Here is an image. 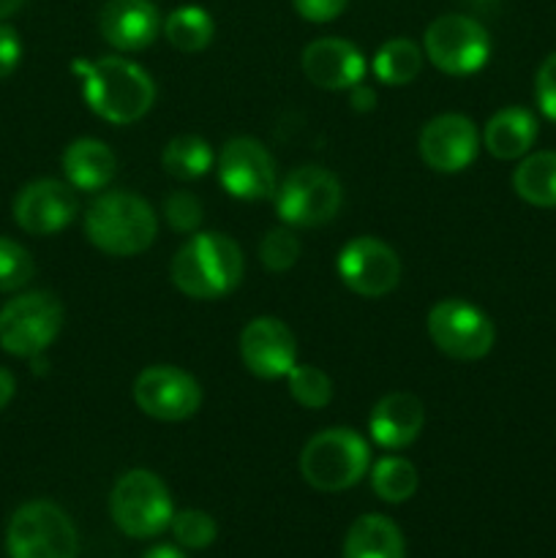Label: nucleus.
<instances>
[{
	"instance_id": "obj_33",
	"label": "nucleus",
	"mask_w": 556,
	"mask_h": 558,
	"mask_svg": "<svg viewBox=\"0 0 556 558\" xmlns=\"http://www.w3.org/2000/svg\"><path fill=\"white\" fill-rule=\"evenodd\" d=\"M534 98H537V107L551 123H556V52H551L548 58L540 63L537 76H534Z\"/></svg>"
},
{
	"instance_id": "obj_25",
	"label": "nucleus",
	"mask_w": 556,
	"mask_h": 558,
	"mask_svg": "<svg viewBox=\"0 0 556 558\" xmlns=\"http://www.w3.org/2000/svg\"><path fill=\"white\" fill-rule=\"evenodd\" d=\"M216 163L210 142L196 134H180L167 142L161 153V167L169 178L189 183V180L205 178Z\"/></svg>"
},
{
	"instance_id": "obj_11",
	"label": "nucleus",
	"mask_w": 556,
	"mask_h": 558,
	"mask_svg": "<svg viewBox=\"0 0 556 558\" xmlns=\"http://www.w3.org/2000/svg\"><path fill=\"white\" fill-rule=\"evenodd\" d=\"M218 183L229 196L243 202L273 199L278 169L270 150L254 136H234L216 156Z\"/></svg>"
},
{
	"instance_id": "obj_15",
	"label": "nucleus",
	"mask_w": 556,
	"mask_h": 558,
	"mask_svg": "<svg viewBox=\"0 0 556 558\" xmlns=\"http://www.w3.org/2000/svg\"><path fill=\"white\" fill-rule=\"evenodd\" d=\"M80 216V199L69 183L55 178L33 180L22 185L14 199V221L33 238H52L74 223Z\"/></svg>"
},
{
	"instance_id": "obj_35",
	"label": "nucleus",
	"mask_w": 556,
	"mask_h": 558,
	"mask_svg": "<svg viewBox=\"0 0 556 558\" xmlns=\"http://www.w3.org/2000/svg\"><path fill=\"white\" fill-rule=\"evenodd\" d=\"M22 63V38L11 25H0V80L14 74Z\"/></svg>"
},
{
	"instance_id": "obj_38",
	"label": "nucleus",
	"mask_w": 556,
	"mask_h": 558,
	"mask_svg": "<svg viewBox=\"0 0 556 558\" xmlns=\"http://www.w3.org/2000/svg\"><path fill=\"white\" fill-rule=\"evenodd\" d=\"M142 558H189V556H185L180 548H174V545H156V548L147 550Z\"/></svg>"
},
{
	"instance_id": "obj_2",
	"label": "nucleus",
	"mask_w": 556,
	"mask_h": 558,
	"mask_svg": "<svg viewBox=\"0 0 556 558\" xmlns=\"http://www.w3.org/2000/svg\"><path fill=\"white\" fill-rule=\"evenodd\" d=\"M245 276L243 248L223 232H194L169 265L174 289L191 300H218Z\"/></svg>"
},
{
	"instance_id": "obj_9",
	"label": "nucleus",
	"mask_w": 556,
	"mask_h": 558,
	"mask_svg": "<svg viewBox=\"0 0 556 558\" xmlns=\"http://www.w3.org/2000/svg\"><path fill=\"white\" fill-rule=\"evenodd\" d=\"M423 52L442 74H478L491 60V33L474 16L445 14L425 27Z\"/></svg>"
},
{
	"instance_id": "obj_27",
	"label": "nucleus",
	"mask_w": 556,
	"mask_h": 558,
	"mask_svg": "<svg viewBox=\"0 0 556 558\" xmlns=\"http://www.w3.org/2000/svg\"><path fill=\"white\" fill-rule=\"evenodd\" d=\"M418 469L401 456H385L371 469V488L387 505H403L418 494Z\"/></svg>"
},
{
	"instance_id": "obj_30",
	"label": "nucleus",
	"mask_w": 556,
	"mask_h": 558,
	"mask_svg": "<svg viewBox=\"0 0 556 558\" xmlns=\"http://www.w3.org/2000/svg\"><path fill=\"white\" fill-rule=\"evenodd\" d=\"M36 276L31 251L11 238H0V292H20Z\"/></svg>"
},
{
	"instance_id": "obj_39",
	"label": "nucleus",
	"mask_w": 556,
	"mask_h": 558,
	"mask_svg": "<svg viewBox=\"0 0 556 558\" xmlns=\"http://www.w3.org/2000/svg\"><path fill=\"white\" fill-rule=\"evenodd\" d=\"M25 3H27V0H0V20L16 14V11H20Z\"/></svg>"
},
{
	"instance_id": "obj_19",
	"label": "nucleus",
	"mask_w": 556,
	"mask_h": 558,
	"mask_svg": "<svg viewBox=\"0 0 556 558\" xmlns=\"http://www.w3.org/2000/svg\"><path fill=\"white\" fill-rule=\"evenodd\" d=\"M425 425V407L412 392H387L368 414V436L387 452L407 450L418 441Z\"/></svg>"
},
{
	"instance_id": "obj_10",
	"label": "nucleus",
	"mask_w": 556,
	"mask_h": 558,
	"mask_svg": "<svg viewBox=\"0 0 556 558\" xmlns=\"http://www.w3.org/2000/svg\"><path fill=\"white\" fill-rule=\"evenodd\" d=\"M428 336L442 354L461 363H474L491 354L496 343V327L491 316L461 298H445L428 311Z\"/></svg>"
},
{
	"instance_id": "obj_3",
	"label": "nucleus",
	"mask_w": 556,
	"mask_h": 558,
	"mask_svg": "<svg viewBox=\"0 0 556 558\" xmlns=\"http://www.w3.org/2000/svg\"><path fill=\"white\" fill-rule=\"evenodd\" d=\"M85 234L107 256H140L158 238L150 202L131 191H104L87 205Z\"/></svg>"
},
{
	"instance_id": "obj_32",
	"label": "nucleus",
	"mask_w": 556,
	"mask_h": 558,
	"mask_svg": "<svg viewBox=\"0 0 556 558\" xmlns=\"http://www.w3.org/2000/svg\"><path fill=\"white\" fill-rule=\"evenodd\" d=\"M164 221L169 223V229H174L178 234H194L200 232L202 221H205V207H202L200 196L191 194V191H172V194L164 199Z\"/></svg>"
},
{
	"instance_id": "obj_6",
	"label": "nucleus",
	"mask_w": 556,
	"mask_h": 558,
	"mask_svg": "<svg viewBox=\"0 0 556 558\" xmlns=\"http://www.w3.org/2000/svg\"><path fill=\"white\" fill-rule=\"evenodd\" d=\"M63 319V303L47 289L16 294L0 308V349L11 357H38L60 336Z\"/></svg>"
},
{
	"instance_id": "obj_7",
	"label": "nucleus",
	"mask_w": 556,
	"mask_h": 558,
	"mask_svg": "<svg viewBox=\"0 0 556 558\" xmlns=\"http://www.w3.org/2000/svg\"><path fill=\"white\" fill-rule=\"evenodd\" d=\"M5 550L9 558H76L80 534L63 507L36 499L11 515Z\"/></svg>"
},
{
	"instance_id": "obj_36",
	"label": "nucleus",
	"mask_w": 556,
	"mask_h": 558,
	"mask_svg": "<svg viewBox=\"0 0 556 558\" xmlns=\"http://www.w3.org/2000/svg\"><path fill=\"white\" fill-rule=\"evenodd\" d=\"M349 93V104H352L354 112H371V109L376 107V93L374 87L365 85V82H360V85H354Z\"/></svg>"
},
{
	"instance_id": "obj_28",
	"label": "nucleus",
	"mask_w": 556,
	"mask_h": 558,
	"mask_svg": "<svg viewBox=\"0 0 556 558\" xmlns=\"http://www.w3.org/2000/svg\"><path fill=\"white\" fill-rule=\"evenodd\" d=\"M289 381V396L294 398V403H300L303 409H325L327 403L333 401V381L330 376L325 374L316 365H305L298 363L292 371L287 374Z\"/></svg>"
},
{
	"instance_id": "obj_20",
	"label": "nucleus",
	"mask_w": 556,
	"mask_h": 558,
	"mask_svg": "<svg viewBox=\"0 0 556 558\" xmlns=\"http://www.w3.org/2000/svg\"><path fill=\"white\" fill-rule=\"evenodd\" d=\"M63 167L65 183L82 194H96L104 191L118 174V158H114L112 147L93 136H80L71 142L60 158Z\"/></svg>"
},
{
	"instance_id": "obj_31",
	"label": "nucleus",
	"mask_w": 556,
	"mask_h": 558,
	"mask_svg": "<svg viewBox=\"0 0 556 558\" xmlns=\"http://www.w3.org/2000/svg\"><path fill=\"white\" fill-rule=\"evenodd\" d=\"M169 529H172L180 548H189V550L207 548V545L216 543V534H218V526L216 521H213V515H207V512L202 510L174 512Z\"/></svg>"
},
{
	"instance_id": "obj_13",
	"label": "nucleus",
	"mask_w": 556,
	"mask_h": 558,
	"mask_svg": "<svg viewBox=\"0 0 556 558\" xmlns=\"http://www.w3.org/2000/svg\"><path fill=\"white\" fill-rule=\"evenodd\" d=\"M134 403L161 423H183L202 407V387L178 365H150L134 379Z\"/></svg>"
},
{
	"instance_id": "obj_23",
	"label": "nucleus",
	"mask_w": 556,
	"mask_h": 558,
	"mask_svg": "<svg viewBox=\"0 0 556 558\" xmlns=\"http://www.w3.org/2000/svg\"><path fill=\"white\" fill-rule=\"evenodd\" d=\"M512 191L532 207H556V150L527 153L512 172Z\"/></svg>"
},
{
	"instance_id": "obj_4",
	"label": "nucleus",
	"mask_w": 556,
	"mask_h": 558,
	"mask_svg": "<svg viewBox=\"0 0 556 558\" xmlns=\"http://www.w3.org/2000/svg\"><path fill=\"white\" fill-rule=\"evenodd\" d=\"M371 469V445L354 428H325L305 441L300 474L322 494L354 488Z\"/></svg>"
},
{
	"instance_id": "obj_21",
	"label": "nucleus",
	"mask_w": 556,
	"mask_h": 558,
	"mask_svg": "<svg viewBox=\"0 0 556 558\" xmlns=\"http://www.w3.org/2000/svg\"><path fill=\"white\" fill-rule=\"evenodd\" d=\"M537 118L523 107H505L491 114L483 129V145L499 161H516L532 153L537 142Z\"/></svg>"
},
{
	"instance_id": "obj_16",
	"label": "nucleus",
	"mask_w": 556,
	"mask_h": 558,
	"mask_svg": "<svg viewBox=\"0 0 556 558\" xmlns=\"http://www.w3.org/2000/svg\"><path fill=\"white\" fill-rule=\"evenodd\" d=\"M240 360L256 379H287L298 365V338L276 316H256L240 332Z\"/></svg>"
},
{
	"instance_id": "obj_8",
	"label": "nucleus",
	"mask_w": 556,
	"mask_h": 558,
	"mask_svg": "<svg viewBox=\"0 0 556 558\" xmlns=\"http://www.w3.org/2000/svg\"><path fill=\"white\" fill-rule=\"evenodd\" d=\"M276 216L292 229H316L330 223L343 205V185L330 169L298 167L273 194Z\"/></svg>"
},
{
	"instance_id": "obj_18",
	"label": "nucleus",
	"mask_w": 556,
	"mask_h": 558,
	"mask_svg": "<svg viewBox=\"0 0 556 558\" xmlns=\"http://www.w3.org/2000/svg\"><path fill=\"white\" fill-rule=\"evenodd\" d=\"M164 20L153 0H107L98 14V33L118 52H142L161 33Z\"/></svg>"
},
{
	"instance_id": "obj_12",
	"label": "nucleus",
	"mask_w": 556,
	"mask_h": 558,
	"mask_svg": "<svg viewBox=\"0 0 556 558\" xmlns=\"http://www.w3.org/2000/svg\"><path fill=\"white\" fill-rule=\"evenodd\" d=\"M336 270L349 292L368 300L385 298L401 281V259L396 248L371 234H360L338 251Z\"/></svg>"
},
{
	"instance_id": "obj_29",
	"label": "nucleus",
	"mask_w": 556,
	"mask_h": 558,
	"mask_svg": "<svg viewBox=\"0 0 556 558\" xmlns=\"http://www.w3.org/2000/svg\"><path fill=\"white\" fill-rule=\"evenodd\" d=\"M303 243L292 227H273L259 243V262L270 272H287L298 265Z\"/></svg>"
},
{
	"instance_id": "obj_34",
	"label": "nucleus",
	"mask_w": 556,
	"mask_h": 558,
	"mask_svg": "<svg viewBox=\"0 0 556 558\" xmlns=\"http://www.w3.org/2000/svg\"><path fill=\"white\" fill-rule=\"evenodd\" d=\"M292 5L305 22L325 25V22L338 20L347 11L349 0H292Z\"/></svg>"
},
{
	"instance_id": "obj_37",
	"label": "nucleus",
	"mask_w": 556,
	"mask_h": 558,
	"mask_svg": "<svg viewBox=\"0 0 556 558\" xmlns=\"http://www.w3.org/2000/svg\"><path fill=\"white\" fill-rule=\"evenodd\" d=\"M16 392V379L9 368H0V412L11 403Z\"/></svg>"
},
{
	"instance_id": "obj_17",
	"label": "nucleus",
	"mask_w": 556,
	"mask_h": 558,
	"mask_svg": "<svg viewBox=\"0 0 556 558\" xmlns=\"http://www.w3.org/2000/svg\"><path fill=\"white\" fill-rule=\"evenodd\" d=\"M303 74L309 76L311 85L322 90H352L365 76V58L352 41L338 36H325L311 41L303 49Z\"/></svg>"
},
{
	"instance_id": "obj_24",
	"label": "nucleus",
	"mask_w": 556,
	"mask_h": 558,
	"mask_svg": "<svg viewBox=\"0 0 556 558\" xmlns=\"http://www.w3.org/2000/svg\"><path fill=\"white\" fill-rule=\"evenodd\" d=\"M423 47H418L412 38L398 36L376 49L374 60H371V69H374V76L382 85L403 87L418 80V74L423 71Z\"/></svg>"
},
{
	"instance_id": "obj_22",
	"label": "nucleus",
	"mask_w": 556,
	"mask_h": 558,
	"mask_svg": "<svg viewBox=\"0 0 556 558\" xmlns=\"http://www.w3.org/2000/svg\"><path fill=\"white\" fill-rule=\"evenodd\" d=\"M343 558H407L403 534L390 518L371 512L349 526L343 539Z\"/></svg>"
},
{
	"instance_id": "obj_5",
	"label": "nucleus",
	"mask_w": 556,
	"mask_h": 558,
	"mask_svg": "<svg viewBox=\"0 0 556 558\" xmlns=\"http://www.w3.org/2000/svg\"><path fill=\"white\" fill-rule=\"evenodd\" d=\"M109 515L114 526L129 537H158L167 532L174 518L172 494L158 474L147 469H131L109 494Z\"/></svg>"
},
{
	"instance_id": "obj_1",
	"label": "nucleus",
	"mask_w": 556,
	"mask_h": 558,
	"mask_svg": "<svg viewBox=\"0 0 556 558\" xmlns=\"http://www.w3.org/2000/svg\"><path fill=\"white\" fill-rule=\"evenodd\" d=\"M71 71L80 76L82 98L93 114L112 125H131L156 104V82L134 60L120 54L85 60L76 58Z\"/></svg>"
},
{
	"instance_id": "obj_26",
	"label": "nucleus",
	"mask_w": 556,
	"mask_h": 558,
	"mask_svg": "<svg viewBox=\"0 0 556 558\" xmlns=\"http://www.w3.org/2000/svg\"><path fill=\"white\" fill-rule=\"evenodd\" d=\"M164 38L172 44L178 52H202L213 44L216 36V22L202 5H180L164 20Z\"/></svg>"
},
{
	"instance_id": "obj_14",
	"label": "nucleus",
	"mask_w": 556,
	"mask_h": 558,
	"mask_svg": "<svg viewBox=\"0 0 556 558\" xmlns=\"http://www.w3.org/2000/svg\"><path fill=\"white\" fill-rule=\"evenodd\" d=\"M420 158L439 174H458L474 163L480 153V131L472 118L461 112H445L423 125L418 140Z\"/></svg>"
}]
</instances>
